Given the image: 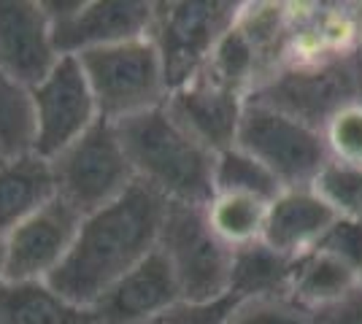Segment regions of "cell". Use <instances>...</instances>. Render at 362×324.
Wrapping results in <instances>:
<instances>
[{
    "label": "cell",
    "mask_w": 362,
    "mask_h": 324,
    "mask_svg": "<svg viewBox=\"0 0 362 324\" xmlns=\"http://www.w3.org/2000/svg\"><path fill=\"white\" fill-rule=\"evenodd\" d=\"M6 284V241L0 238V287Z\"/></svg>",
    "instance_id": "obj_28"
},
{
    "label": "cell",
    "mask_w": 362,
    "mask_h": 324,
    "mask_svg": "<svg viewBox=\"0 0 362 324\" xmlns=\"http://www.w3.org/2000/svg\"><path fill=\"white\" fill-rule=\"evenodd\" d=\"M3 155H6V149H3V143H0V157H3Z\"/></svg>",
    "instance_id": "obj_29"
},
{
    "label": "cell",
    "mask_w": 362,
    "mask_h": 324,
    "mask_svg": "<svg viewBox=\"0 0 362 324\" xmlns=\"http://www.w3.org/2000/svg\"><path fill=\"white\" fill-rule=\"evenodd\" d=\"M0 143L6 155H19L33 149V114L30 97L8 81L0 71Z\"/></svg>",
    "instance_id": "obj_22"
},
{
    "label": "cell",
    "mask_w": 362,
    "mask_h": 324,
    "mask_svg": "<svg viewBox=\"0 0 362 324\" xmlns=\"http://www.w3.org/2000/svg\"><path fill=\"white\" fill-rule=\"evenodd\" d=\"M360 284H362V278H360Z\"/></svg>",
    "instance_id": "obj_30"
},
{
    "label": "cell",
    "mask_w": 362,
    "mask_h": 324,
    "mask_svg": "<svg viewBox=\"0 0 362 324\" xmlns=\"http://www.w3.org/2000/svg\"><path fill=\"white\" fill-rule=\"evenodd\" d=\"M330 162L362 170V97L327 114L319 127Z\"/></svg>",
    "instance_id": "obj_21"
},
{
    "label": "cell",
    "mask_w": 362,
    "mask_h": 324,
    "mask_svg": "<svg viewBox=\"0 0 362 324\" xmlns=\"http://www.w3.org/2000/svg\"><path fill=\"white\" fill-rule=\"evenodd\" d=\"M238 297L227 294L222 300L214 303H187L181 300L173 308H168L165 313L154 316L146 324H225L230 319V313L238 308Z\"/></svg>",
    "instance_id": "obj_26"
},
{
    "label": "cell",
    "mask_w": 362,
    "mask_h": 324,
    "mask_svg": "<svg viewBox=\"0 0 362 324\" xmlns=\"http://www.w3.org/2000/svg\"><path fill=\"white\" fill-rule=\"evenodd\" d=\"M357 287H360V273H354L349 265L335 260L332 254L311 248L292 263L287 300L298 308L314 313L344 300Z\"/></svg>",
    "instance_id": "obj_17"
},
{
    "label": "cell",
    "mask_w": 362,
    "mask_h": 324,
    "mask_svg": "<svg viewBox=\"0 0 362 324\" xmlns=\"http://www.w3.org/2000/svg\"><path fill=\"white\" fill-rule=\"evenodd\" d=\"M241 3L222 0H179L154 3L149 38L160 52L168 90L187 87L209 65L219 41L235 28Z\"/></svg>",
    "instance_id": "obj_5"
},
{
    "label": "cell",
    "mask_w": 362,
    "mask_h": 324,
    "mask_svg": "<svg viewBox=\"0 0 362 324\" xmlns=\"http://www.w3.org/2000/svg\"><path fill=\"white\" fill-rule=\"evenodd\" d=\"M271 200L246 192H214L203 205V216L211 232L230 251L262 241Z\"/></svg>",
    "instance_id": "obj_19"
},
{
    "label": "cell",
    "mask_w": 362,
    "mask_h": 324,
    "mask_svg": "<svg viewBox=\"0 0 362 324\" xmlns=\"http://www.w3.org/2000/svg\"><path fill=\"white\" fill-rule=\"evenodd\" d=\"M314 248L332 254L335 260L349 265L362 278V219L360 216H335Z\"/></svg>",
    "instance_id": "obj_24"
},
{
    "label": "cell",
    "mask_w": 362,
    "mask_h": 324,
    "mask_svg": "<svg viewBox=\"0 0 362 324\" xmlns=\"http://www.w3.org/2000/svg\"><path fill=\"white\" fill-rule=\"evenodd\" d=\"M225 324H314L308 311L289 300H246L230 313Z\"/></svg>",
    "instance_id": "obj_25"
},
{
    "label": "cell",
    "mask_w": 362,
    "mask_h": 324,
    "mask_svg": "<svg viewBox=\"0 0 362 324\" xmlns=\"http://www.w3.org/2000/svg\"><path fill=\"white\" fill-rule=\"evenodd\" d=\"M160 251L179 281L181 300L214 303L230 294L233 251L206 224L197 205H168Z\"/></svg>",
    "instance_id": "obj_7"
},
{
    "label": "cell",
    "mask_w": 362,
    "mask_h": 324,
    "mask_svg": "<svg viewBox=\"0 0 362 324\" xmlns=\"http://www.w3.org/2000/svg\"><path fill=\"white\" fill-rule=\"evenodd\" d=\"M176 303H181L179 281L165 254L154 248L144 263H138L100 297L95 311L100 313L103 324H146Z\"/></svg>",
    "instance_id": "obj_12"
},
{
    "label": "cell",
    "mask_w": 362,
    "mask_h": 324,
    "mask_svg": "<svg viewBox=\"0 0 362 324\" xmlns=\"http://www.w3.org/2000/svg\"><path fill=\"white\" fill-rule=\"evenodd\" d=\"M314 324H362V284L344 300L311 313Z\"/></svg>",
    "instance_id": "obj_27"
},
{
    "label": "cell",
    "mask_w": 362,
    "mask_h": 324,
    "mask_svg": "<svg viewBox=\"0 0 362 324\" xmlns=\"http://www.w3.org/2000/svg\"><path fill=\"white\" fill-rule=\"evenodd\" d=\"M62 54L41 0H0V71L19 90L38 87Z\"/></svg>",
    "instance_id": "obj_11"
},
{
    "label": "cell",
    "mask_w": 362,
    "mask_h": 324,
    "mask_svg": "<svg viewBox=\"0 0 362 324\" xmlns=\"http://www.w3.org/2000/svg\"><path fill=\"white\" fill-rule=\"evenodd\" d=\"M46 11L62 57L144 38L154 22V3L146 0H60L46 3Z\"/></svg>",
    "instance_id": "obj_9"
},
{
    "label": "cell",
    "mask_w": 362,
    "mask_h": 324,
    "mask_svg": "<svg viewBox=\"0 0 362 324\" xmlns=\"http://www.w3.org/2000/svg\"><path fill=\"white\" fill-rule=\"evenodd\" d=\"M100 119L117 124L168 103V78L149 35L76 54Z\"/></svg>",
    "instance_id": "obj_4"
},
{
    "label": "cell",
    "mask_w": 362,
    "mask_h": 324,
    "mask_svg": "<svg viewBox=\"0 0 362 324\" xmlns=\"http://www.w3.org/2000/svg\"><path fill=\"white\" fill-rule=\"evenodd\" d=\"M289 257L268 248L262 241L233 251V273H230V294L246 300H287L289 278H292Z\"/></svg>",
    "instance_id": "obj_18"
},
{
    "label": "cell",
    "mask_w": 362,
    "mask_h": 324,
    "mask_svg": "<svg viewBox=\"0 0 362 324\" xmlns=\"http://www.w3.org/2000/svg\"><path fill=\"white\" fill-rule=\"evenodd\" d=\"M168 203L144 184L87 214L76 241L49 284L78 306L95 308L100 297L160 246Z\"/></svg>",
    "instance_id": "obj_1"
},
{
    "label": "cell",
    "mask_w": 362,
    "mask_h": 324,
    "mask_svg": "<svg viewBox=\"0 0 362 324\" xmlns=\"http://www.w3.org/2000/svg\"><path fill=\"white\" fill-rule=\"evenodd\" d=\"M314 189L338 216H360L362 219V170L327 162L314 181Z\"/></svg>",
    "instance_id": "obj_23"
},
{
    "label": "cell",
    "mask_w": 362,
    "mask_h": 324,
    "mask_svg": "<svg viewBox=\"0 0 362 324\" xmlns=\"http://www.w3.org/2000/svg\"><path fill=\"white\" fill-rule=\"evenodd\" d=\"M214 192H246L273 200L281 192V184L252 155H246L238 146H230L216 155Z\"/></svg>",
    "instance_id": "obj_20"
},
{
    "label": "cell",
    "mask_w": 362,
    "mask_h": 324,
    "mask_svg": "<svg viewBox=\"0 0 362 324\" xmlns=\"http://www.w3.org/2000/svg\"><path fill=\"white\" fill-rule=\"evenodd\" d=\"M49 162L54 170L57 198L81 216L95 214L136 184L117 124L106 119L90 127Z\"/></svg>",
    "instance_id": "obj_6"
},
{
    "label": "cell",
    "mask_w": 362,
    "mask_h": 324,
    "mask_svg": "<svg viewBox=\"0 0 362 324\" xmlns=\"http://www.w3.org/2000/svg\"><path fill=\"white\" fill-rule=\"evenodd\" d=\"M84 216L57 195L19 222L6 241V281H49L74 246Z\"/></svg>",
    "instance_id": "obj_10"
},
{
    "label": "cell",
    "mask_w": 362,
    "mask_h": 324,
    "mask_svg": "<svg viewBox=\"0 0 362 324\" xmlns=\"http://www.w3.org/2000/svg\"><path fill=\"white\" fill-rule=\"evenodd\" d=\"M0 324H103L100 313L60 294L49 281H6L0 287Z\"/></svg>",
    "instance_id": "obj_16"
},
{
    "label": "cell",
    "mask_w": 362,
    "mask_h": 324,
    "mask_svg": "<svg viewBox=\"0 0 362 324\" xmlns=\"http://www.w3.org/2000/svg\"><path fill=\"white\" fill-rule=\"evenodd\" d=\"M235 146L255 157L281 189L314 186L330 162L319 127L257 95L243 103Z\"/></svg>",
    "instance_id": "obj_3"
},
{
    "label": "cell",
    "mask_w": 362,
    "mask_h": 324,
    "mask_svg": "<svg viewBox=\"0 0 362 324\" xmlns=\"http://www.w3.org/2000/svg\"><path fill=\"white\" fill-rule=\"evenodd\" d=\"M28 97L33 114L30 152L44 160H54L62 149H68L100 122L98 103L78 57H60L52 73L38 87H33Z\"/></svg>",
    "instance_id": "obj_8"
},
{
    "label": "cell",
    "mask_w": 362,
    "mask_h": 324,
    "mask_svg": "<svg viewBox=\"0 0 362 324\" xmlns=\"http://www.w3.org/2000/svg\"><path fill=\"white\" fill-rule=\"evenodd\" d=\"M243 103V95L214 84L203 73L192 78L187 87L168 95V108L176 114V119L216 155L235 146Z\"/></svg>",
    "instance_id": "obj_13"
},
{
    "label": "cell",
    "mask_w": 362,
    "mask_h": 324,
    "mask_svg": "<svg viewBox=\"0 0 362 324\" xmlns=\"http://www.w3.org/2000/svg\"><path fill=\"white\" fill-rule=\"evenodd\" d=\"M335 211L322 200L314 186L281 189L271 200L262 244L281 257L298 260L319 244L325 230L335 222Z\"/></svg>",
    "instance_id": "obj_14"
},
{
    "label": "cell",
    "mask_w": 362,
    "mask_h": 324,
    "mask_svg": "<svg viewBox=\"0 0 362 324\" xmlns=\"http://www.w3.org/2000/svg\"><path fill=\"white\" fill-rule=\"evenodd\" d=\"M57 195L52 162L35 152L0 157V238Z\"/></svg>",
    "instance_id": "obj_15"
},
{
    "label": "cell",
    "mask_w": 362,
    "mask_h": 324,
    "mask_svg": "<svg viewBox=\"0 0 362 324\" xmlns=\"http://www.w3.org/2000/svg\"><path fill=\"white\" fill-rule=\"evenodd\" d=\"M117 133L138 184L168 205L203 208L211 200L216 152L197 140L168 103L117 122Z\"/></svg>",
    "instance_id": "obj_2"
}]
</instances>
